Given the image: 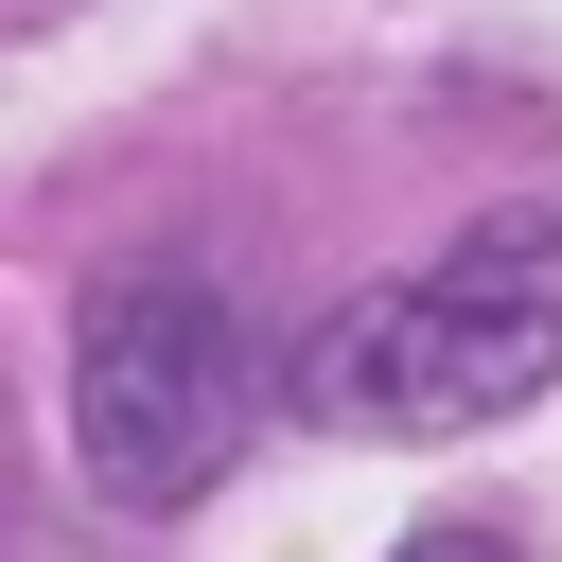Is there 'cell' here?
<instances>
[{
	"mask_svg": "<svg viewBox=\"0 0 562 562\" xmlns=\"http://www.w3.org/2000/svg\"><path fill=\"white\" fill-rule=\"evenodd\" d=\"M544 386H562V228L544 211H474L439 263L334 299L281 369V404L334 439H474Z\"/></svg>",
	"mask_w": 562,
	"mask_h": 562,
	"instance_id": "cell-1",
	"label": "cell"
},
{
	"mask_svg": "<svg viewBox=\"0 0 562 562\" xmlns=\"http://www.w3.org/2000/svg\"><path fill=\"white\" fill-rule=\"evenodd\" d=\"M263 422V334L228 316L211 263H123L70 316V439L105 509H193Z\"/></svg>",
	"mask_w": 562,
	"mask_h": 562,
	"instance_id": "cell-2",
	"label": "cell"
},
{
	"mask_svg": "<svg viewBox=\"0 0 562 562\" xmlns=\"http://www.w3.org/2000/svg\"><path fill=\"white\" fill-rule=\"evenodd\" d=\"M404 562H509V544H492V527H422Z\"/></svg>",
	"mask_w": 562,
	"mask_h": 562,
	"instance_id": "cell-3",
	"label": "cell"
}]
</instances>
